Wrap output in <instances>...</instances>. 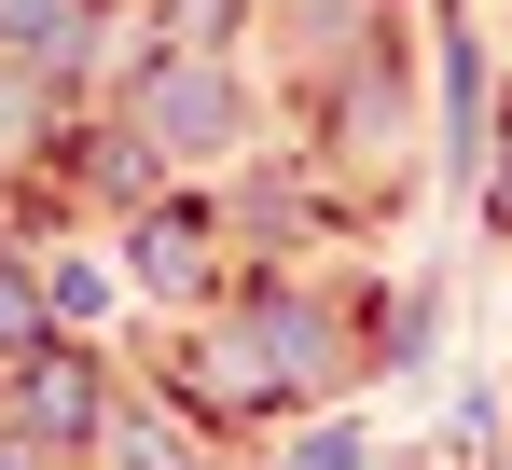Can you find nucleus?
Listing matches in <instances>:
<instances>
[{"instance_id": "3", "label": "nucleus", "mask_w": 512, "mask_h": 470, "mask_svg": "<svg viewBox=\"0 0 512 470\" xmlns=\"http://www.w3.org/2000/svg\"><path fill=\"white\" fill-rule=\"evenodd\" d=\"M0 332H28V305H14V277H0Z\"/></svg>"}, {"instance_id": "2", "label": "nucleus", "mask_w": 512, "mask_h": 470, "mask_svg": "<svg viewBox=\"0 0 512 470\" xmlns=\"http://www.w3.org/2000/svg\"><path fill=\"white\" fill-rule=\"evenodd\" d=\"M14 125H28V97H14V83H0V153H14Z\"/></svg>"}, {"instance_id": "4", "label": "nucleus", "mask_w": 512, "mask_h": 470, "mask_svg": "<svg viewBox=\"0 0 512 470\" xmlns=\"http://www.w3.org/2000/svg\"><path fill=\"white\" fill-rule=\"evenodd\" d=\"M499 222H512V180H499Z\"/></svg>"}, {"instance_id": "1", "label": "nucleus", "mask_w": 512, "mask_h": 470, "mask_svg": "<svg viewBox=\"0 0 512 470\" xmlns=\"http://www.w3.org/2000/svg\"><path fill=\"white\" fill-rule=\"evenodd\" d=\"M56 28H70V0H0V42H28V56H56Z\"/></svg>"}]
</instances>
